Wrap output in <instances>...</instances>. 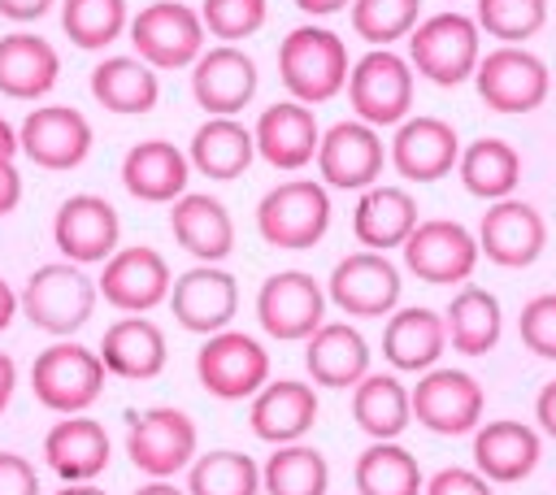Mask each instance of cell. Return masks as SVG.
<instances>
[{
  "mask_svg": "<svg viewBox=\"0 0 556 495\" xmlns=\"http://www.w3.org/2000/svg\"><path fill=\"white\" fill-rule=\"evenodd\" d=\"M56 0H0V17L9 22H39L52 13Z\"/></svg>",
  "mask_w": 556,
  "mask_h": 495,
  "instance_id": "cell-50",
  "label": "cell"
},
{
  "mask_svg": "<svg viewBox=\"0 0 556 495\" xmlns=\"http://www.w3.org/2000/svg\"><path fill=\"white\" fill-rule=\"evenodd\" d=\"M17 308H22V304H17V291H13V287H9L4 278H0V334H4L9 326H13Z\"/></svg>",
  "mask_w": 556,
  "mask_h": 495,
  "instance_id": "cell-54",
  "label": "cell"
},
{
  "mask_svg": "<svg viewBox=\"0 0 556 495\" xmlns=\"http://www.w3.org/2000/svg\"><path fill=\"white\" fill-rule=\"evenodd\" d=\"M96 352H100L109 378H122V382H152L165 369V360H169L165 330L152 317H143V313L117 317L100 334V347Z\"/></svg>",
  "mask_w": 556,
  "mask_h": 495,
  "instance_id": "cell-28",
  "label": "cell"
},
{
  "mask_svg": "<svg viewBox=\"0 0 556 495\" xmlns=\"http://www.w3.org/2000/svg\"><path fill=\"white\" fill-rule=\"evenodd\" d=\"M96 300H100L96 278L74 261H48L30 269V278L17 291L22 317L52 339H74L91 321Z\"/></svg>",
  "mask_w": 556,
  "mask_h": 495,
  "instance_id": "cell-2",
  "label": "cell"
},
{
  "mask_svg": "<svg viewBox=\"0 0 556 495\" xmlns=\"http://www.w3.org/2000/svg\"><path fill=\"white\" fill-rule=\"evenodd\" d=\"M317 178L330 187V191H365L374 182H382V169L391 165L387 161V143H382V130L361 122V117H343L334 126L321 130V148H317Z\"/></svg>",
  "mask_w": 556,
  "mask_h": 495,
  "instance_id": "cell-14",
  "label": "cell"
},
{
  "mask_svg": "<svg viewBox=\"0 0 556 495\" xmlns=\"http://www.w3.org/2000/svg\"><path fill=\"white\" fill-rule=\"evenodd\" d=\"M0 495H39V469L17 452H0Z\"/></svg>",
  "mask_w": 556,
  "mask_h": 495,
  "instance_id": "cell-48",
  "label": "cell"
},
{
  "mask_svg": "<svg viewBox=\"0 0 556 495\" xmlns=\"http://www.w3.org/2000/svg\"><path fill=\"white\" fill-rule=\"evenodd\" d=\"M96 287H100V300L113 304L117 313H152L169 300L174 274H169V261L156 248L130 243V248H117L100 265Z\"/></svg>",
  "mask_w": 556,
  "mask_h": 495,
  "instance_id": "cell-19",
  "label": "cell"
},
{
  "mask_svg": "<svg viewBox=\"0 0 556 495\" xmlns=\"http://www.w3.org/2000/svg\"><path fill=\"white\" fill-rule=\"evenodd\" d=\"M109 456H113V439L87 412L61 417L43 434V460L61 482H96L109 469Z\"/></svg>",
  "mask_w": 556,
  "mask_h": 495,
  "instance_id": "cell-31",
  "label": "cell"
},
{
  "mask_svg": "<svg viewBox=\"0 0 556 495\" xmlns=\"http://www.w3.org/2000/svg\"><path fill=\"white\" fill-rule=\"evenodd\" d=\"M478 100L491 113H534L552 96V74L526 43H495L473 69Z\"/></svg>",
  "mask_w": 556,
  "mask_h": 495,
  "instance_id": "cell-11",
  "label": "cell"
},
{
  "mask_svg": "<svg viewBox=\"0 0 556 495\" xmlns=\"http://www.w3.org/2000/svg\"><path fill=\"white\" fill-rule=\"evenodd\" d=\"M352 0H295V9L300 13H308V17H330V13H343Z\"/></svg>",
  "mask_w": 556,
  "mask_h": 495,
  "instance_id": "cell-53",
  "label": "cell"
},
{
  "mask_svg": "<svg viewBox=\"0 0 556 495\" xmlns=\"http://www.w3.org/2000/svg\"><path fill=\"white\" fill-rule=\"evenodd\" d=\"M165 304L187 334L208 339L217 330H230V321L239 313V282L226 265H191L174 278Z\"/></svg>",
  "mask_w": 556,
  "mask_h": 495,
  "instance_id": "cell-20",
  "label": "cell"
},
{
  "mask_svg": "<svg viewBox=\"0 0 556 495\" xmlns=\"http://www.w3.org/2000/svg\"><path fill=\"white\" fill-rule=\"evenodd\" d=\"M130 495H187V486H174V478H148L139 491Z\"/></svg>",
  "mask_w": 556,
  "mask_h": 495,
  "instance_id": "cell-56",
  "label": "cell"
},
{
  "mask_svg": "<svg viewBox=\"0 0 556 495\" xmlns=\"http://www.w3.org/2000/svg\"><path fill=\"white\" fill-rule=\"evenodd\" d=\"M443 326H447V347L460 356H486L495 352L500 334H504V308L495 300V291L465 282L456 287L452 304L443 308Z\"/></svg>",
  "mask_w": 556,
  "mask_h": 495,
  "instance_id": "cell-36",
  "label": "cell"
},
{
  "mask_svg": "<svg viewBox=\"0 0 556 495\" xmlns=\"http://www.w3.org/2000/svg\"><path fill=\"white\" fill-rule=\"evenodd\" d=\"M130 26L126 0H61V30L83 52H104Z\"/></svg>",
  "mask_w": 556,
  "mask_h": 495,
  "instance_id": "cell-42",
  "label": "cell"
},
{
  "mask_svg": "<svg viewBox=\"0 0 556 495\" xmlns=\"http://www.w3.org/2000/svg\"><path fill=\"white\" fill-rule=\"evenodd\" d=\"M61 78L56 48L35 30L0 35V96L9 100H43Z\"/></svg>",
  "mask_w": 556,
  "mask_h": 495,
  "instance_id": "cell-34",
  "label": "cell"
},
{
  "mask_svg": "<svg viewBox=\"0 0 556 495\" xmlns=\"http://www.w3.org/2000/svg\"><path fill=\"white\" fill-rule=\"evenodd\" d=\"M17 126L9 117H0V161H17Z\"/></svg>",
  "mask_w": 556,
  "mask_h": 495,
  "instance_id": "cell-55",
  "label": "cell"
},
{
  "mask_svg": "<svg viewBox=\"0 0 556 495\" xmlns=\"http://www.w3.org/2000/svg\"><path fill=\"white\" fill-rule=\"evenodd\" d=\"M252 139H256V156L265 165L282 169V174H300L304 165L317 161L321 126H317L313 104H300L287 96V100H274L269 109H261Z\"/></svg>",
  "mask_w": 556,
  "mask_h": 495,
  "instance_id": "cell-23",
  "label": "cell"
},
{
  "mask_svg": "<svg viewBox=\"0 0 556 495\" xmlns=\"http://www.w3.org/2000/svg\"><path fill=\"white\" fill-rule=\"evenodd\" d=\"M352 421L369 443H387L400 439L413 426V399L408 386L395 373H378L369 369L356 386H352Z\"/></svg>",
  "mask_w": 556,
  "mask_h": 495,
  "instance_id": "cell-37",
  "label": "cell"
},
{
  "mask_svg": "<svg viewBox=\"0 0 556 495\" xmlns=\"http://www.w3.org/2000/svg\"><path fill=\"white\" fill-rule=\"evenodd\" d=\"M517 334L539 360H556V291H539L521 304Z\"/></svg>",
  "mask_w": 556,
  "mask_h": 495,
  "instance_id": "cell-46",
  "label": "cell"
},
{
  "mask_svg": "<svg viewBox=\"0 0 556 495\" xmlns=\"http://www.w3.org/2000/svg\"><path fill=\"white\" fill-rule=\"evenodd\" d=\"M187 161L200 178L208 182H235L248 174V165L256 161V139L252 126H243L239 117H204L187 143Z\"/></svg>",
  "mask_w": 556,
  "mask_h": 495,
  "instance_id": "cell-33",
  "label": "cell"
},
{
  "mask_svg": "<svg viewBox=\"0 0 556 495\" xmlns=\"http://www.w3.org/2000/svg\"><path fill=\"white\" fill-rule=\"evenodd\" d=\"M52 495H109V491H100L96 482H65V486L52 491Z\"/></svg>",
  "mask_w": 556,
  "mask_h": 495,
  "instance_id": "cell-57",
  "label": "cell"
},
{
  "mask_svg": "<svg viewBox=\"0 0 556 495\" xmlns=\"http://www.w3.org/2000/svg\"><path fill=\"white\" fill-rule=\"evenodd\" d=\"M352 30L369 48H395L421 22V0H352Z\"/></svg>",
  "mask_w": 556,
  "mask_h": 495,
  "instance_id": "cell-43",
  "label": "cell"
},
{
  "mask_svg": "<svg viewBox=\"0 0 556 495\" xmlns=\"http://www.w3.org/2000/svg\"><path fill=\"white\" fill-rule=\"evenodd\" d=\"M534 421H539V434L556 439V378L543 382V391L534 395Z\"/></svg>",
  "mask_w": 556,
  "mask_h": 495,
  "instance_id": "cell-51",
  "label": "cell"
},
{
  "mask_svg": "<svg viewBox=\"0 0 556 495\" xmlns=\"http://www.w3.org/2000/svg\"><path fill=\"white\" fill-rule=\"evenodd\" d=\"M169 234L195 265H222L235 252V217L208 191H187L169 204Z\"/></svg>",
  "mask_w": 556,
  "mask_h": 495,
  "instance_id": "cell-27",
  "label": "cell"
},
{
  "mask_svg": "<svg viewBox=\"0 0 556 495\" xmlns=\"http://www.w3.org/2000/svg\"><path fill=\"white\" fill-rule=\"evenodd\" d=\"M326 282L308 269H278L256 291V321L278 343H304L326 321Z\"/></svg>",
  "mask_w": 556,
  "mask_h": 495,
  "instance_id": "cell-15",
  "label": "cell"
},
{
  "mask_svg": "<svg viewBox=\"0 0 556 495\" xmlns=\"http://www.w3.org/2000/svg\"><path fill=\"white\" fill-rule=\"evenodd\" d=\"M348 74H352L348 43L330 26L304 22V26H291L287 39L278 43V78L287 96L300 104H326L343 96Z\"/></svg>",
  "mask_w": 556,
  "mask_h": 495,
  "instance_id": "cell-1",
  "label": "cell"
},
{
  "mask_svg": "<svg viewBox=\"0 0 556 495\" xmlns=\"http://www.w3.org/2000/svg\"><path fill=\"white\" fill-rule=\"evenodd\" d=\"M456 178L460 187L473 195V200H508L517 195L521 187V152L508 143V139H495V135H482L473 143L460 148V161H456Z\"/></svg>",
  "mask_w": 556,
  "mask_h": 495,
  "instance_id": "cell-38",
  "label": "cell"
},
{
  "mask_svg": "<svg viewBox=\"0 0 556 495\" xmlns=\"http://www.w3.org/2000/svg\"><path fill=\"white\" fill-rule=\"evenodd\" d=\"M473 22L500 43H526L547 26V0H478Z\"/></svg>",
  "mask_w": 556,
  "mask_h": 495,
  "instance_id": "cell-44",
  "label": "cell"
},
{
  "mask_svg": "<svg viewBox=\"0 0 556 495\" xmlns=\"http://www.w3.org/2000/svg\"><path fill=\"white\" fill-rule=\"evenodd\" d=\"M265 495H330V460L313 443H282L261 465Z\"/></svg>",
  "mask_w": 556,
  "mask_h": 495,
  "instance_id": "cell-40",
  "label": "cell"
},
{
  "mask_svg": "<svg viewBox=\"0 0 556 495\" xmlns=\"http://www.w3.org/2000/svg\"><path fill=\"white\" fill-rule=\"evenodd\" d=\"M352 482H356V495H421L426 491V473L400 439L369 443L352 465Z\"/></svg>",
  "mask_w": 556,
  "mask_h": 495,
  "instance_id": "cell-39",
  "label": "cell"
},
{
  "mask_svg": "<svg viewBox=\"0 0 556 495\" xmlns=\"http://www.w3.org/2000/svg\"><path fill=\"white\" fill-rule=\"evenodd\" d=\"M421 495H495V486L478 469L447 465V469H439V473L426 478V491Z\"/></svg>",
  "mask_w": 556,
  "mask_h": 495,
  "instance_id": "cell-47",
  "label": "cell"
},
{
  "mask_svg": "<svg viewBox=\"0 0 556 495\" xmlns=\"http://www.w3.org/2000/svg\"><path fill=\"white\" fill-rule=\"evenodd\" d=\"M447 352V326L443 313L426 304H400L382 321V356L395 373H426Z\"/></svg>",
  "mask_w": 556,
  "mask_h": 495,
  "instance_id": "cell-30",
  "label": "cell"
},
{
  "mask_svg": "<svg viewBox=\"0 0 556 495\" xmlns=\"http://www.w3.org/2000/svg\"><path fill=\"white\" fill-rule=\"evenodd\" d=\"M369 360H374V352L352 321H321L304 339V369H308L313 386L352 391L369 373Z\"/></svg>",
  "mask_w": 556,
  "mask_h": 495,
  "instance_id": "cell-32",
  "label": "cell"
},
{
  "mask_svg": "<svg viewBox=\"0 0 556 495\" xmlns=\"http://www.w3.org/2000/svg\"><path fill=\"white\" fill-rule=\"evenodd\" d=\"M413 399V421L439 439H460L473 434L486 417V391L469 369L434 365L417 373V386H408Z\"/></svg>",
  "mask_w": 556,
  "mask_h": 495,
  "instance_id": "cell-9",
  "label": "cell"
},
{
  "mask_svg": "<svg viewBox=\"0 0 556 495\" xmlns=\"http://www.w3.org/2000/svg\"><path fill=\"white\" fill-rule=\"evenodd\" d=\"M404 43H408L404 56H408L413 74L434 82V87L473 82V69L482 61V30L460 9H443V13L421 17Z\"/></svg>",
  "mask_w": 556,
  "mask_h": 495,
  "instance_id": "cell-3",
  "label": "cell"
},
{
  "mask_svg": "<svg viewBox=\"0 0 556 495\" xmlns=\"http://www.w3.org/2000/svg\"><path fill=\"white\" fill-rule=\"evenodd\" d=\"M473 234H478V252L491 265H500V269H526L547 248V221L521 195H508V200L486 204V213H482V221H478Z\"/></svg>",
  "mask_w": 556,
  "mask_h": 495,
  "instance_id": "cell-22",
  "label": "cell"
},
{
  "mask_svg": "<svg viewBox=\"0 0 556 495\" xmlns=\"http://www.w3.org/2000/svg\"><path fill=\"white\" fill-rule=\"evenodd\" d=\"M317 386L304 378H269L252 399H248V426L261 443L282 447V443H300L308 439V430L317 426Z\"/></svg>",
  "mask_w": 556,
  "mask_h": 495,
  "instance_id": "cell-24",
  "label": "cell"
},
{
  "mask_svg": "<svg viewBox=\"0 0 556 495\" xmlns=\"http://www.w3.org/2000/svg\"><path fill=\"white\" fill-rule=\"evenodd\" d=\"M13 386H17V365H13L9 352H0V412H4L9 399H13Z\"/></svg>",
  "mask_w": 556,
  "mask_h": 495,
  "instance_id": "cell-52",
  "label": "cell"
},
{
  "mask_svg": "<svg viewBox=\"0 0 556 495\" xmlns=\"http://www.w3.org/2000/svg\"><path fill=\"white\" fill-rule=\"evenodd\" d=\"M460 148L465 143L452 122H443L434 113H413L391 130L387 161L404 182H439L456 169Z\"/></svg>",
  "mask_w": 556,
  "mask_h": 495,
  "instance_id": "cell-18",
  "label": "cell"
},
{
  "mask_svg": "<svg viewBox=\"0 0 556 495\" xmlns=\"http://www.w3.org/2000/svg\"><path fill=\"white\" fill-rule=\"evenodd\" d=\"M91 143H96V130H91V122L74 104H39L17 126L22 156L30 165L56 169V174L78 169L91 156Z\"/></svg>",
  "mask_w": 556,
  "mask_h": 495,
  "instance_id": "cell-17",
  "label": "cell"
},
{
  "mask_svg": "<svg viewBox=\"0 0 556 495\" xmlns=\"http://www.w3.org/2000/svg\"><path fill=\"white\" fill-rule=\"evenodd\" d=\"M543 460V434L530 421H482L473 430V469L491 482V486H513L526 482Z\"/></svg>",
  "mask_w": 556,
  "mask_h": 495,
  "instance_id": "cell-25",
  "label": "cell"
},
{
  "mask_svg": "<svg viewBox=\"0 0 556 495\" xmlns=\"http://www.w3.org/2000/svg\"><path fill=\"white\" fill-rule=\"evenodd\" d=\"M195 378L213 399L239 404L252 399L269 382V352L248 330H217L195 352Z\"/></svg>",
  "mask_w": 556,
  "mask_h": 495,
  "instance_id": "cell-12",
  "label": "cell"
},
{
  "mask_svg": "<svg viewBox=\"0 0 556 495\" xmlns=\"http://www.w3.org/2000/svg\"><path fill=\"white\" fill-rule=\"evenodd\" d=\"M269 17V4L265 0H204L200 4V22L213 39L222 43H239L248 35H256Z\"/></svg>",
  "mask_w": 556,
  "mask_h": 495,
  "instance_id": "cell-45",
  "label": "cell"
},
{
  "mask_svg": "<svg viewBox=\"0 0 556 495\" xmlns=\"http://www.w3.org/2000/svg\"><path fill=\"white\" fill-rule=\"evenodd\" d=\"M130 48L139 61H148L156 74L165 69H191L195 56L208 48V30L200 22V9L182 4V0H152L143 4L130 26Z\"/></svg>",
  "mask_w": 556,
  "mask_h": 495,
  "instance_id": "cell-8",
  "label": "cell"
},
{
  "mask_svg": "<svg viewBox=\"0 0 556 495\" xmlns=\"http://www.w3.org/2000/svg\"><path fill=\"white\" fill-rule=\"evenodd\" d=\"M52 243L61 261L74 265H104L122 248V217L117 208L96 191H74L52 213Z\"/></svg>",
  "mask_w": 556,
  "mask_h": 495,
  "instance_id": "cell-16",
  "label": "cell"
},
{
  "mask_svg": "<svg viewBox=\"0 0 556 495\" xmlns=\"http://www.w3.org/2000/svg\"><path fill=\"white\" fill-rule=\"evenodd\" d=\"M104 378H109V369H104L100 352L78 339H52L30 360V391L56 417L87 412L104 395Z\"/></svg>",
  "mask_w": 556,
  "mask_h": 495,
  "instance_id": "cell-5",
  "label": "cell"
},
{
  "mask_svg": "<svg viewBox=\"0 0 556 495\" xmlns=\"http://www.w3.org/2000/svg\"><path fill=\"white\" fill-rule=\"evenodd\" d=\"M421 221V208H417V195L400 182H374L356 195V208H352V234L361 248L369 252H391V248H404V239L417 230Z\"/></svg>",
  "mask_w": 556,
  "mask_h": 495,
  "instance_id": "cell-29",
  "label": "cell"
},
{
  "mask_svg": "<svg viewBox=\"0 0 556 495\" xmlns=\"http://www.w3.org/2000/svg\"><path fill=\"white\" fill-rule=\"evenodd\" d=\"M187 495H261V465L248 452H200L187 469Z\"/></svg>",
  "mask_w": 556,
  "mask_h": 495,
  "instance_id": "cell-41",
  "label": "cell"
},
{
  "mask_svg": "<svg viewBox=\"0 0 556 495\" xmlns=\"http://www.w3.org/2000/svg\"><path fill=\"white\" fill-rule=\"evenodd\" d=\"M330 187L321 178H282L256 200V234L278 252H308L330 230Z\"/></svg>",
  "mask_w": 556,
  "mask_h": 495,
  "instance_id": "cell-4",
  "label": "cell"
},
{
  "mask_svg": "<svg viewBox=\"0 0 556 495\" xmlns=\"http://www.w3.org/2000/svg\"><path fill=\"white\" fill-rule=\"evenodd\" d=\"M400 295H404L400 265L387 252H369V248L339 256L326 278V300L343 317H391L400 308Z\"/></svg>",
  "mask_w": 556,
  "mask_h": 495,
  "instance_id": "cell-13",
  "label": "cell"
},
{
  "mask_svg": "<svg viewBox=\"0 0 556 495\" xmlns=\"http://www.w3.org/2000/svg\"><path fill=\"white\" fill-rule=\"evenodd\" d=\"M126 456L148 478H174L187 473L200 456V430L191 412L174 404H152L126 412Z\"/></svg>",
  "mask_w": 556,
  "mask_h": 495,
  "instance_id": "cell-7",
  "label": "cell"
},
{
  "mask_svg": "<svg viewBox=\"0 0 556 495\" xmlns=\"http://www.w3.org/2000/svg\"><path fill=\"white\" fill-rule=\"evenodd\" d=\"M91 96L100 109L117 113V117H139V113H152L156 100H161V74L139 61L135 52H117V56H104L96 69H91Z\"/></svg>",
  "mask_w": 556,
  "mask_h": 495,
  "instance_id": "cell-35",
  "label": "cell"
},
{
  "mask_svg": "<svg viewBox=\"0 0 556 495\" xmlns=\"http://www.w3.org/2000/svg\"><path fill=\"white\" fill-rule=\"evenodd\" d=\"M400 256L404 269L426 287H465L482 261L478 234L456 217H421Z\"/></svg>",
  "mask_w": 556,
  "mask_h": 495,
  "instance_id": "cell-10",
  "label": "cell"
},
{
  "mask_svg": "<svg viewBox=\"0 0 556 495\" xmlns=\"http://www.w3.org/2000/svg\"><path fill=\"white\" fill-rule=\"evenodd\" d=\"M126 195L143 200V204H174L178 195H187L191 187V161L178 143L169 139H139L126 148L122 169H117Z\"/></svg>",
  "mask_w": 556,
  "mask_h": 495,
  "instance_id": "cell-26",
  "label": "cell"
},
{
  "mask_svg": "<svg viewBox=\"0 0 556 495\" xmlns=\"http://www.w3.org/2000/svg\"><path fill=\"white\" fill-rule=\"evenodd\" d=\"M256 61L239 43H213L191 65V100L204 109V117H239L256 100Z\"/></svg>",
  "mask_w": 556,
  "mask_h": 495,
  "instance_id": "cell-21",
  "label": "cell"
},
{
  "mask_svg": "<svg viewBox=\"0 0 556 495\" xmlns=\"http://www.w3.org/2000/svg\"><path fill=\"white\" fill-rule=\"evenodd\" d=\"M413 96H417V74L404 52L369 48L361 61H352V74H348L352 117L378 130H395L404 117H413Z\"/></svg>",
  "mask_w": 556,
  "mask_h": 495,
  "instance_id": "cell-6",
  "label": "cell"
},
{
  "mask_svg": "<svg viewBox=\"0 0 556 495\" xmlns=\"http://www.w3.org/2000/svg\"><path fill=\"white\" fill-rule=\"evenodd\" d=\"M22 204V174L17 161H0V217H9Z\"/></svg>",
  "mask_w": 556,
  "mask_h": 495,
  "instance_id": "cell-49",
  "label": "cell"
}]
</instances>
